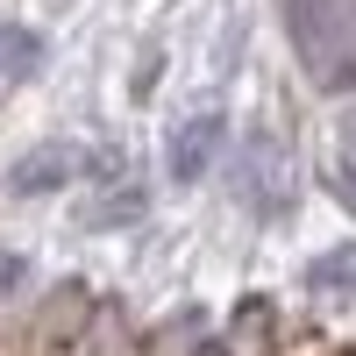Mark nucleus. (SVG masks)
<instances>
[{
    "instance_id": "1",
    "label": "nucleus",
    "mask_w": 356,
    "mask_h": 356,
    "mask_svg": "<svg viewBox=\"0 0 356 356\" xmlns=\"http://www.w3.org/2000/svg\"><path fill=\"white\" fill-rule=\"evenodd\" d=\"M221 143H228V122H221V114H193V122L171 136V178H178V186L207 178V164L221 157Z\"/></svg>"
},
{
    "instance_id": "2",
    "label": "nucleus",
    "mask_w": 356,
    "mask_h": 356,
    "mask_svg": "<svg viewBox=\"0 0 356 356\" xmlns=\"http://www.w3.org/2000/svg\"><path fill=\"white\" fill-rule=\"evenodd\" d=\"M72 171H79V157L65 150V143H43V150H29V157L8 171V186H15V193H50V186H65Z\"/></svg>"
},
{
    "instance_id": "3",
    "label": "nucleus",
    "mask_w": 356,
    "mask_h": 356,
    "mask_svg": "<svg viewBox=\"0 0 356 356\" xmlns=\"http://www.w3.org/2000/svg\"><path fill=\"white\" fill-rule=\"evenodd\" d=\"M36 65H43V43L29 36V29H0V72L22 79V72H36Z\"/></svg>"
},
{
    "instance_id": "4",
    "label": "nucleus",
    "mask_w": 356,
    "mask_h": 356,
    "mask_svg": "<svg viewBox=\"0 0 356 356\" xmlns=\"http://www.w3.org/2000/svg\"><path fill=\"white\" fill-rule=\"evenodd\" d=\"M200 356H221V349H200Z\"/></svg>"
}]
</instances>
